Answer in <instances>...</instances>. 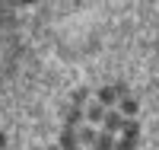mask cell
I'll use <instances>...</instances> for the list:
<instances>
[{
	"label": "cell",
	"mask_w": 159,
	"mask_h": 150,
	"mask_svg": "<svg viewBox=\"0 0 159 150\" xmlns=\"http://www.w3.org/2000/svg\"><path fill=\"white\" fill-rule=\"evenodd\" d=\"M89 102V90L86 86H80V90H73V109H83Z\"/></svg>",
	"instance_id": "obj_10"
},
{
	"label": "cell",
	"mask_w": 159,
	"mask_h": 150,
	"mask_svg": "<svg viewBox=\"0 0 159 150\" xmlns=\"http://www.w3.org/2000/svg\"><path fill=\"white\" fill-rule=\"evenodd\" d=\"M89 150H115V138H111V134H105V131H99V134H96V144H92Z\"/></svg>",
	"instance_id": "obj_8"
},
{
	"label": "cell",
	"mask_w": 159,
	"mask_h": 150,
	"mask_svg": "<svg viewBox=\"0 0 159 150\" xmlns=\"http://www.w3.org/2000/svg\"><path fill=\"white\" fill-rule=\"evenodd\" d=\"M57 147H61V150H80V141H76V131L64 128V131H61V138H57Z\"/></svg>",
	"instance_id": "obj_4"
},
{
	"label": "cell",
	"mask_w": 159,
	"mask_h": 150,
	"mask_svg": "<svg viewBox=\"0 0 159 150\" xmlns=\"http://www.w3.org/2000/svg\"><path fill=\"white\" fill-rule=\"evenodd\" d=\"M105 112H108V109H102L99 102H89L83 115H86V121H96V125H102V118H105Z\"/></svg>",
	"instance_id": "obj_7"
},
{
	"label": "cell",
	"mask_w": 159,
	"mask_h": 150,
	"mask_svg": "<svg viewBox=\"0 0 159 150\" xmlns=\"http://www.w3.org/2000/svg\"><path fill=\"white\" fill-rule=\"evenodd\" d=\"M7 144H10V138H7L3 131H0V150H7Z\"/></svg>",
	"instance_id": "obj_12"
},
{
	"label": "cell",
	"mask_w": 159,
	"mask_h": 150,
	"mask_svg": "<svg viewBox=\"0 0 159 150\" xmlns=\"http://www.w3.org/2000/svg\"><path fill=\"white\" fill-rule=\"evenodd\" d=\"M118 112H121L124 118H134V115L140 112V102H137L134 96H124V99H118Z\"/></svg>",
	"instance_id": "obj_3"
},
{
	"label": "cell",
	"mask_w": 159,
	"mask_h": 150,
	"mask_svg": "<svg viewBox=\"0 0 159 150\" xmlns=\"http://www.w3.org/2000/svg\"><path fill=\"white\" fill-rule=\"evenodd\" d=\"M96 102H99L102 109H118V93H115V86H102V90H96Z\"/></svg>",
	"instance_id": "obj_2"
},
{
	"label": "cell",
	"mask_w": 159,
	"mask_h": 150,
	"mask_svg": "<svg viewBox=\"0 0 159 150\" xmlns=\"http://www.w3.org/2000/svg\"><path fill=\"white\" fill-rule=\"evenodd\" d=\"M45 150H61V147H57V144H54V147H45Z\"/></svg>",
	"instance_id": "obj_13"
},
{
	"label": "cell",
	"mask_w": 159,
	"mask_h": 150,
	"mask_svg": "<svg viewBox=\"0 0 159 150\" xmlns=\"http://www.w3.org/2000/svg\"><path fill=\"white\" fill-rule=\"evenodd\" d=\"M83 118H86V115H83V109H70V112H67V128H70V131H76Z\"/></svg>",
	"instance_id": "obj_9"
},
{
	"label": "cell",
	"mask_w": 159,
	"mask_h": 150,
	"mask_svg": "<svg viewBox=\"0 0 159 150\" xmlns=\"http://www.w3.org/2000/svg\"><path fill=\"white\" fill-rule=\"evenodd\" d=\"M96 134H99L96 128L80 125V131H76V141H80V147H83V144H86V147H92V144H96Z\"/></svg>",
	"instance_id": "obj_6"
},
{
	"label": "cell",
	"mask_w": 159,
	"mask_h": 150,
	"mask_svg": "<svg viewBox=\"0 0 159 150\" xmlns=\"http://www.w3.org/2000/svg\"><path fill=\"white\" fill-rule=\"evenodd\" d=\"M121 138H127V141H140V121H137V118H124Z\"/></svg>",
	"instance_id": "obj_5"
},
{
	"label": "cell",
	"mask_w": 159,
	"mask_h": 150,
	"mask_svg": "<svg viewBox=\"0 0 159 150\" xmlns=\"http://www.w3.org/2000/svg\"><path fill=\"white\" fill-rule=\"evenodd\" d=\"M115 150H137V141H127V138H115Z\"/></svg>",
	"instance_id": "obj_11"
},
{
	"label": "cell",
	"mask_w": 159,
	"mask_h": 150,
	"mask_svg": "<svg viewBox=\"0 0 159 150\" xmlns=\"http://www.w3.org/2000/svg\"><path fill=\"white\" fill-rule=\"evenodd\" d=\"M121 125H124V115L118 112V109H108L105 118H102V131L111 134V138H118V134H121Z\"/></svg>",
	"instance_id": "obj_1"
}]
</instances>
